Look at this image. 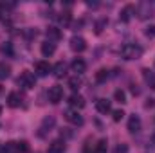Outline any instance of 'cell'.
I'll return each mask as SVG.
<instances>
[{"label":"cell","instance_id":"1","mask_svg":"<svg viewBox=\"0 0 155 153\" xmlns=\"http://www.w3.org/2000/svg\"><path fill=\"white\" fill-rule=\"evenodd\" d=\"M121 56L124 60H139L143 56V47L137 43H126L121 49Z\"/></svg>","mask_w":155,"mask_h":153},{"label":"cell","instance_id":"2","mask_svg":"<svg viewBox=\"0 0 155 153\" xmlns=\"http://www.w3.org/2000/svg\"><path fill=\"white\" fill-rule=\"evenodd\" d=\"M22 88H25V90H31V88H35V85H36V79H35V74L33 72H29V70H24L20 77H18V81H16Z\"/></svg>","mask_w":155,"mask_h":153},{"label":"cell","instance_id":"3","mask_svg":"<svg viewBox=\"0 0 155 153\" xmlns=\"http://www.w3.org/2000/svg\"><path fill=\"white\" fill-rule=\"evenodd\" d=\"M61 99H63V86H60V85L51 86V88H49V101H51L52 105H58Z\"/></svg>","mask_w":155,"mask_h":153},{"label":"cell","instance_id":"4","mask_svg":"<svg viewBox=\"0 0 155 153\" xmlns=\"http://www.w3.org/2000/svg\"><path fill=\"white\" fill-rule=\"evenodd\" d=\"M65 119L71 122V124H74V126H81L83 124V117L78 114V110H74V108H69V110H65Z\"/></svg>","mask_w":155,"mask_h":153},{"label":"cell","instance_id":"5","mask_svg":"<svg viewBox=\"0 0 155 153\" xmlns=\"http://www.w3.org/2000/svg\"><path fill=\"white\" fill-rule=\"evenodd\" d=\"M71 49H72L74 52H83V50L87 49L85 38H81V36H72V38H71Z\"/></svg>","mask_w":155,"mask_h":153},{"label":"cell","instance_id":"6","mask_svg":"<svg viewBox=\"0 0 155 153\" xmlns=\"http://www.w3.org/2000/svg\"><path fill=\"white\" fill-rule=\"evenodd\" d=\"M35 70H36V74L38 76H47L49 72H52V67L49 65V61H38L36 65H35Z\"/></svg>","mask_w":155,"mask_h":153},{"label":"cell","instance_id":"7","mask_svg":"<svg viewBox=\"0 0 155 153\" xmlns=\"http://www.w3.org/2000/svg\"><path fill=\"white\" fill-rule=\"evenodd\" d=\"M40 50H41V54L45 56V58H49V56H52L54 52H56V43H52V41H43L41 43V47H40Z\"/></svg>","mask_w":155,"mask_h":153},{"label":"cell","instance_id":"8","mask_svg":"<svg viewBox=\"0 0 155 153\" xmlns=\"http://www.w3.org/2000/svg\"><path fill=\"white\" fill-rule=\"evenodd\" d=\"M137 13H139V18H150V16H153V9L150 7V4H141L139 7H137Z\"/></svg>","mask_w":155,"mask_h":153},{"label":"cell","instance_id":"9","mask_svg":"<svg viewBox=\"0 0 155 153\" xmlns=\"http://www.w3.org/2000/svg\"><path fill=\"white\" fill-rule=\"evenodd\" d=\"M7 105H9L11 108H18V106L22 105V96H20L18 92H11V94L7 96Z\"/></svg>","mask_w":155,"mask_h":153},{"label":"cell","instance_id":"10","mask_svg":"<svg viewBox=\"0 0 155 153\" xmlns=\"http://www.w3.org/2000/svg\"><path fill=\"white\" fill-rule=\"evenodd\" d=\"M139 130H141V119L137 115H132L128 119V132L130 133H137Z\"/></svg>","mask_w":155,"mask_h":153},{"label":"cell","instance_id":"11","mask_svg":"<svg viewBox=\"0 0 155 153\" xmlns=\"http://www.w3.org/2000/svg\"><path fill=\"white\" fill-rule=\"evenodd\" d=\"M45 34H47V40L49 41H58V40H61V31L58 29V27H47V31H45Z\"/></svg>","mask_w":155,"mask_h":153},{"label":"cell","instance_id":"12","mask_svg":"<svg viewBox=\"0 0 155 153\" xmlns=\"http://www.w3.org/2000/svg\"><path fill=\"white\" fill-rule=\"evenodd\" d=\"M72 72H76V76H79V74H83L85 70H87V63L81 60V58H76L74 61H72Z\"/></svg>","mask_w":155,"mask_h":153},{"label":"cell","instance_id":"13","mask_svg":"<svg viewBox=\"0 0 155 153\" xmlns=\"http://www.w3.org/2000/svg\"><path fill=\"white\" fill-rule=\"evenodd\" d=\"M69 103H71V106H74V108H83L85 106V97L83 96H79V94H72L71 97H69Z\"/></svg>","mask_w":155,"mask_h":153},{"label":"cell","instance_id":"14","mask_svg":"<svg viewBox=\"0 0 155 153\" xmlns=\"http://www.w3.org/2000/svg\"><path fill=\"white\" fill-rule=\"evenodd\" d=\"M47 153H65V142H61V141H52V142L49 144Z\"/></svg>","mask_w":155,"mask_h":153},{"label":"cell","instance_id":"15","mask_svg":"<svg viewBox=\"0 0 155 153\" xmlns=\"http://www.w3.org/2000/svg\"><path fill=\"white\" fill-rule=\"evenodd\" d=\"M96 108H97V112H99V114H108V112L112 110V106H110V101H108V99H97Z\"/></svg>","mask_w":155,"mask_h":153},{"label":"cell","instance_id":"16","mask_svg":"<svg viewBox=\"0 0 155 153\" xmlns=\"http://www.w3.org/2000/svg\"><path fill=\"white\" fill-rule=\"evenodd\" d=\"M54 124H56V119H54L52 115H51V117H45V119L41 121V128H40L41 132H40V135H43L45 132H51V128H52Z\"/></svg>","mask_w":155,"mask_h":153},{"label":"cell","instance_id":"17","mask_svg":"<svg viewBox=\"0 0 155 153\" xmlns=\"http://www.w3.org/2000/svg\"><path fill=\"white\" fill-rule=\"evenodd\" d=\"M143 77H144L146 85H150V88L155 90V74L150 70V69H143Z\"/></svg>","mask_w":155,"mask_h":153},{"label":"cell","instance_id":"18","mask_svg":"<svg viewBox=\"0 0 155 153\" xmlns=\"http://www.w3.org/2000/svg\"><path fill=\"white\" fill-rule=\"evenodd\" d=\"M65 69H67V67H65V63H63V61H58V63L52 67V74H54L56 77H63Z\"/></svg>","mask_w":155,"mask_h":153},{"label":"cell","instance_id":"19","mask_svg":"<svg viewBox=\"0 0 155 153\" xmlns=\"http://www.w3.org/2000/svg\"><path fill=\"white\" fill-rule=\"evenodd\" d=\"M11 76V67L4 61H0V79H7Z\"/></svg>","mask_w":155,"mask_h":153},{"label":"cell","instance_id":"20","mask_svg":"<svg viewBox=\"0 0 155 153\" xmlns=\"http://www.w3.org/2000/svg\"><path fill=\"white\" fill-rule=\"evenodd\" d=\"M132 11H134V7H132V5H126V7L121 11V22H130V18H132Z\"/></svg>","mask_w":155,"mask_h":153},{"label":"cell","instance_id":"21","mask_svg":"<svg viewBox=\"0 0 155 153\" xmlns=\"http://www.w3.org/2000/svg\"><path fill=\"white\" fill-rule=\"evenodd\" d=\"M0 54H5V56H13V43L5 41L0 45Z\"/></svg>","mask_w":155,"mask_h":153},{"label":"cell","instance_id":"22","mask_svg":"<svg viewBox=\"0 0 155 153\" xmlns=\"http://www.w3.org/2000/svg\"><path fill=\"white\" fill-rule=\"evenodd\" d=\"M107 77H108V70H107V69H99V70L96 72V81H99V83L107 81Z\"/></svg>","mask_w":155,"mask_h":153},{"label":"cell","instance_id":"23","mask_svg":"<svg viewBox=\"0 0 155 153\" xmlns=\"http://www.w3.org/2000/svg\"><path fill=\"white\" fill-rule=\"evenodd\" d=\"M4 153H18L16 142H5L4 144Z\"/></svg>","mask_w":155,"mask_h":153},{"label":"cell","instance_id":"24","mask_svg":"<svg viewBox=\"0 0 155 153\" xmlns=\"http://www.w3.org/2000/svg\"><path fill=\"white\" fill-rule=\"evenodd\" d=\"M69 86H71L72 90H78V88L81 86V77H79V76L71 77V79H69Z\"/></svg>","mask_w":155,"mask_h":153},{"label":"cell","instance_id":"25","mask_svg":"<svg viewBox=\"0 0 155 153\" xmlns=\"http://www.w3.org/2000/svg\"><path fill=\"white\" fill-rule=\"evenodd\" d=\"M71 20H72L71 13H69V11H63V13H61V16H60V24H61V25H69V24H71Z\"/></svg>","mask_w":155,"mask_h":153},{"label":"cell","instance_id":"26","mask_svg":"<svg viewBox=\"0 0 155 153\" xmlns=\"http://www.w3.org/2000/svg\"><path fill=\"white\" fill-rule=\"evenodd\" d=\"M114 99H116L117 103L123 105V103H126V94H124L123 90H116V92H114Z\"/></svg>","mask_w":155,"mask_h":153},{"label":"cell","instance_id":"27","mask_svg":"<svg viewBox=\"0 0 155 153\" xmlns=\"http://www.w3.org/2000/svg\"><path fill=\"white\" fill-rule=\"evenodd\" d=\"M107 150H108V144H107L105 139H101L97 142V146H96V153H107Z\"/></svg>","mask_w":155,"mask_h":153},{"label":"cell","instance_id":"28","mask_svg":"<svg viewBox=\"0 0 155 153\" xmlns=\"http://www.w3.org/2000/svg\"><path fill=\"white\" fill-rule=\"evenodd\" d=\"M107 24H108V20L107 18H101V20H97V24H96V33L99 34L105 27H107Z\"/></svg>","mask_w":155,"mask_h":153},{"label":"cell","instance_id":"29","mask_svg":"<svg viewBox=\"0 0 155 153\" xmlns=\"http://www.w3.org/2000/svg\"><path fill=\"white\" fill-rule=\"evenodd\" d=\"M16 146H18V153H27V151H29V146H27V142H25V141L16 142Z\"/></svg>","mask_w":155,"mask_h":153},{"label":"cell","instance_id":"30","mask_svg":"<svg viewBox=\"0 0 155 153\" xmlns=\"http://www.w3.org/2000/svg\"><path fill=\"white\" fill-rule=\"evenodd\" d=\"M123 117H124V112H123V110H114V112H112V119H114L116 122H119Z\"/></svg>","mask_w":155,"mask_h":153},{"label":"cell","instance_id":"31","mask_svg":"<svg viewBox=\"0 0 155 153\" xmlns=\"http://www.w3.org/2000/svg\"><path fill=\"white\" fill-rule=\"evenodd\" d=\"M128 144H117V148L114 150V153H128Z\"/></svg>","mask_w":155,"mask_h":153},{"label":"cell","instance_id":"32","mask_svg":"<svg viewBox=\"0 0 155 153\" xmlns=\"http://www.w3.org/2000/svg\"><path fill=\"white\" fill-rule=\"evenodd\" d=\"M144 34H146L148 38H153L155 36V25H148V27L144 29Z\"/></svg>","mask_w":155,"mask_h":153},{"label":"cell","instance_id":"33","mask_svg":"<svg viewBox=\"0 0 155 153\" xmlns=\"http://www.w3.org/2000/svg\"><path fill=\"white\" fill-rule=\"evenodd\" d=\"M5 15V4H0V18H4Z\"/></svg>","mask_w":155,"mask_h":153},{"label":"cell","instance_id":"34","mask_svg":"<svg viewBox=\"0 0 155 153\" xmlns=\"http://www.w3.org/2000/svg\"><path fill=\"white\" fill-rule=\"evenodd\" d=\"M0 153H4V144H0Z\"/></svg>","mask_w":155,"mask_h":153},{"label":"cell","instance_id":"35","mask_svg":"<svg viewBox=\"0 0 155 153\" xmlns=\"http://www.w3.org/2000/svg\"><path fill=\"white\" fill-rule=\"evenodd\" d=\"M152 141H153V142H155V135H153V137H152Z\"/></svg>","mask_w":155,"mask_h":153},{"label":"cell","instance_id":"36","mask_svg":"<svg viewBox=\"0 0 155 153\" xmlns=\"http://www.w3.org/2000/svg\"><path fill=\"white\" fill-rule=\"evenodd\" d=\"M0 114H2V106H0Z\"/></svg>","mask_w":155,"mask_h":153}]
</instances>
